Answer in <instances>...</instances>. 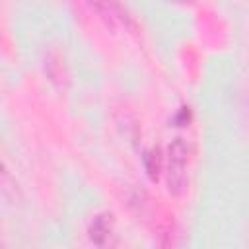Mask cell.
Listing matches in <instances>:
<instances>
[{"instance_id": "cell-5", "label": "cell", "mask_w": 249, "mask_h": 249, "mask_svg": "<svg viewBox=\"0 0 249 249\" xmlns=\"http://www.w3.org/2000/svg\"><path fill=\"white\" fill-rule=\"evenodd\" d=\"M189 119H191V113H189V109H187V107H183V109H181V113L175 117V123H179V126H183L185 123H189Z\"/></svg>"}, {"instance_id": "cell-3", "label": "cell", "mask_w": 249, "mask_h": 249, "mask_svg": "<svg viewBox=\"0 0 249 249\" xmlns=\"http://www.w3.org/2000/svg\"><path fill=\"white\" fill-rule=\"evenodd\" d=\"M91 8L97 10V14L107 21V23H121L126 25V14L121 10L119 4H115L113 0H89Z\"/></svg>"}, {"instance_id": "cell-1", "label": "cell", "mask_w": 249, "mask_h": 249, "mask_svg": "<svg viewBox=\"0 0 249 249\" xmlns=\"http://www.w3.org/2000/svg\"><path fill=\"white\" fill-rule=\"evenodd\" d=\"M187 160H189V148L187 144L177 138L167 146V171H165V181L167 189L175 195H179L187 183Z\"/></svg>"}, {"instance_id": "cell-4", "label": "cell", "mask_w": 249, "mask_h": 249, "mask_svg": "<svg viewBox=\"0 0 249 249\" xmlns=\"http://www.w3.org/2000/svg\"><path fill=\"white\" fill-rule=\"evenodd\" d=\"M144 161H146V171H148V175H150L152 179H158V175H160V171H161V154H160V150H158V148H152V150L146 154Z\"/></svg>"}, {"instance_id": "cell-2", "label": "cell", "mask_w": 249, "mask_h": 249, "mask_svg": "<svg viewBox=\"0 0 249 249\" xmlns=\"http://www.w3.org/2000/svg\"><path fill=\"white\" fill-rule=\"evenodd\" d=\"M113 216L109 212H103V214H97L89 228H88V237L91 243L95 245H107L109 243V237L113 235Z\"/></svg>"}]
</instances>
